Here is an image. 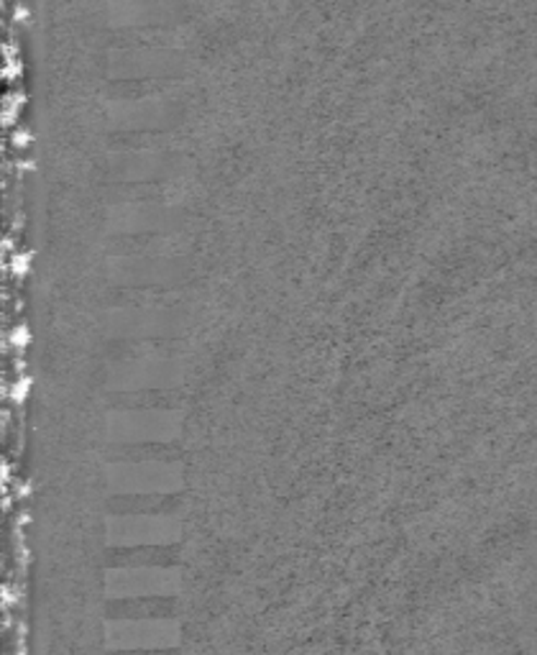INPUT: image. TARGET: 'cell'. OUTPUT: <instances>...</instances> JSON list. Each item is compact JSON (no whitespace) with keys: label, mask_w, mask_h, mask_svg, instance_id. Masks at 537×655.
Returning a JSON list of instances; mask_svg holds the SVG:
<instances>
[{"label":"cell","mask_w":537,"mask_h":655,"mask_svg":"<svg viewBox=\"0 0 537 655\" xmlns=\"http://www.w3.org/2000/svg\"><path fill=\"white\" fill-rule=\"evenodd\" d=\"M13 269H16L19 275H24V271L28 269V256H26V254L16 256V259H13Z\"/></svg>","instance_id":"1"},{"label":"cell","mask_w":537,"mask_h":655,"mask_svg":"<svg viewBox=\"0 0 537 655\" xmlns=\"http://www.w3.org/2000/svg\"><path fill=\"white\" fill-rule=\"evenodd\" d=\"M13 142H16V146H26V142H28V134H26V131H19V134L13 136Z\"/></svg>","instance_id":"2"}]
</instances>
